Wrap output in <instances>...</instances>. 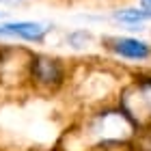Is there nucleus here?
I'll list each match as a JSON object with an SVG mask.
<instances>
[{"label":"nucleus","instance_id":"1","mask_svg":"<svg viewBox=\"0 0 151 151\" xmlns=\"http://www.w3.org/2000/svg\"><path fill=\"white\" fill-rule=\"evenodd\" d=\"M30 73L32 78L41 84H56L63 78V67L56 58H47V56H32L30 58Z\"/></svg>","mask_w":151,"mask_h":151},{"label":"nucleus","instance_id":"2","mask_svg":"<svg viewBox=\"0 0 151 151\" xmlns=\"http://www.w3.org/2000/svg\"><path fill=\"white\" fill-rule=\"evenodd\" d=\"M125 108L129 114L140 116L142 112L151 116V80H142L138 82L132 91L125 95Z\"/></svg>","mask_w":151,"mask_h":151},{"label":"nucleus","instance_id":"3","mask_svg":"<svg viewBox=\"0 0 151 151\" xmlns=\"http://www.w3.org/2000/svg\"><path fill=\"white\" fill-rule=\"evenodd\" d=\"M47 30L50 28L39 22H9L0 26V37H19L26 41H41Z\"/></svg>","mask_w":151,"mask_h":151},{"label":"nucleus","instance_id":"4","mask_svg":"<svg viewBox=\"0 0 151 151\" xmlns=\"http://www.w3.org/2000/svg\"><path fill=\"white\" fill-rule=\"evenodd\" d=\"M112 50L116 54L125 58H132V60H142L149 56V45L140 39H129V37H123V39H116L112 43Z\"/></svg>","mask_w":151,"mask_h":151},{"label":"nucleus","instance_id":"5","mask_svg":"<svg viewBox=\"0 0 151 151\" xmlns=\"http://www.w3.org/2000/svg\"><path fill=\"white\" fill-rule=\"evenodd\" d=\"M114 19L119 22H125V24H138L142 19H149V15L145 11H138V9H123V11H116L114 13Z\"/></svg>","mask_w":151,"mask_h":151},{"label":"nucleus","instance_id":"6","mask_svg":"<svg viewBox=\"0 0 151 151\" xmlns=\"http://www.w3.org/2000/svg\"><path fill=\"white\" fill-rule=\"evenodd\" d=\"M67 41L73 45V47H84L88 41H91V35H88L86 30H80V32H71L69 37H67Z\"/></svg>","mask_w":151,"mask_h":151},{"label":"nucleus","instance_id":"7","mask_svg":"<svg viewBox=\"0 0 151 151\" xmlns=\"http://www.w3.org/2000/svg\"><path fill=\"white\" fill-rule=\"evenodd\" d=\"M140 9L151 17V0H140Z\"/></svg>","mask_w":151,"mask_h":151},{"label":"nucleus","instance_id":"8","mask_svg":"<svg viewBox=\"0 0 151 151\" xmlns=\"http://www.w3.org/2000/svg\"><path fill=\"white\" fill-rule=\"evenodd\" d=\"M2 2H9V0H2Z\"/></svg>","mask_w":151,"mask_h":151}]
</instances>
